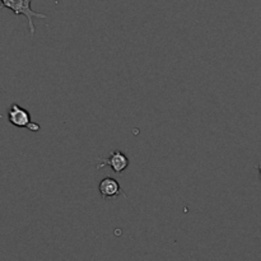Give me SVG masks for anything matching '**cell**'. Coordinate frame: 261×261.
Wrapping results in <instances>:
<instances>
[{
	"mask_svg": "<svg viewBox=\"0 0 261 261\" xmlns=\"http://www.w3.org/2000/svg\"><path fill=\"white\" fill-rule=\"evenodd\" d=\"M8 119L12 125L17 127H25L33 133L40 132L41 127L37 122H33L31 119V114L25 109L20 107L18 103H13L8 112Z\"/></svg>",
	"mask_w": 261,
	"mask_h": 261,
	"instance_id": "7a4b0ae2",
	"label": "cell"
},
{
	"mask_svg": "<svg viewBox=\"0 0 261 261\" xmlns=\"http://www.w3.org/2000/svg\"><path fill=\"white\" fill-rule=\"evenodd\" d=\"M98 160L101 161V163L97 165V170L109 166L116 175L122 173V171L126 170L127 166H129V158H127L121 150H114V152L110 154L109 158H105V160L98 158Z\"/></svg>",
	"mask_w": 261,
	"mask_h": 261,
	"instance_id": "3957f363",
	"label": "cell"
},
{
	"mask_svg": "<svg viewBox=\"0 0 261 261\" xmlns=\"http://www.w3.org/2000/svg\"><path fill=\"white\" fill-rule=\"evenodd\" d=\"M256 168L259 170V176H260V180H261V161L256 165Z\"/></svg>",
	"mask_w": 261,
	"mask_h": 261,
	"instance_id": "5b68a950",
	"label": "cell"
},
{
	"mask_svg": "<svg viewBox=\"0 0 261 261\" xmlns=\"http://www.w3.org/2000/svg\"><path fill=\"white\" fill-rule=\"evenodd\" d=\"M98 190H99V194H101V196L103 199L116 198V196H120L122 194L120 184L112 177L103 178V180L99 182ZM122 195H124V194H122Z\"/></svg>",
	"mask_w": 261,
	"mask_h": 261,
	"instance_id": "277c9868",
	"label": "cell"
},
{
	"mask_svg": "<svg viewBox=\"0 0 261 261\" xmlns=\"http://www.w3.org/2000/svg\"><path fill=\"white\" fill-rule=\"evenodd\" d=\"M31 3H32V0H2L3 7L12 10L15 15H24V17L27 18L28 25H30L31 36H33L36 32L33 19H35V18L45 19L46 14L35 12V10L31 8Z\"/></svg>",
	"mask_w": 261,
	"mask_h": 261,
	"instance_id": "6da1fadb",
	"label": "cell"
}]
</instances>
